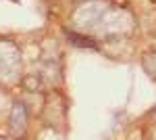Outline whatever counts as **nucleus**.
<instances>
[{"mask_svg": "<svg viewBox=\"0 0 156 140\" xmlns=\"http://www.w3.org/2000/svg\"><path fill=\"white\" fill-rule=\"evenodd\" d=\"M67 38H69L77 48H96L94 40H90V38H85V36L75 34V32H67Z\"/></svg>", "mask_w": 156, "mask_h": 140, "instance_id": "f257e3e1", "label": "nucleus"}]
</instances>
